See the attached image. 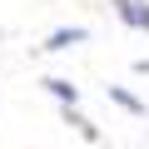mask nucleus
Wrapping results in <instances>:
<instances>
[{
  "mask_svg": "<svg viewBox=\"0 0 149 149\" xmlns=\"http://www.w3.org/2000/svg\"><path fill=\"white\" fill-rule=\"evenodd\" d=\"M65 119H70V124H74V129H80V134H85V139H100V129H95V124H90V119H85V114H80V109H65Z\"/></svg>",
  "mask_w": 149,
  "mask_h": 149,
  "instance_id": "nucleus-5",
  "label": "nucleus"
},
{
  "mask_svg": "<svg viewBox=\"0 0 149 149\" xmlns=\"http://www.w3.org/2000/svg\"><path fill=\"white\" fill-rule=\"evenodd\" d=\"M85 40H90V30H85V25H65V30H50V40H45L40 50L60 55V50H74V45H85Z\"/></svg>",
  "mask_w": 149,
  "mask_h": 149,
  "instance_id": "nucleus-2",
  "label": "nucleus"
},
{
  "mask_svg": "<svg viewBox=\"0 0 149 149\" xmlns=\"http://www.w3.org/2000/svg\"><path fill=\"white\" fill-rule=\"evenodd\" d=\"M45 90H50V95H55L65 109H74V100H80V90H74L70 80H60V74H50V80H45Z\"/></svg>",
  "mask_w": 149,
  "mask_h": 149,
  "instance_id": "nucleus-3",
  "label": "nucleus"
},
{
  "mask_svg": "<svg viewBox=\"0 0 149 149\" xmlns=\"http://www.w3.org/2000/svg\"><path fill=\"white\" fill-rule=\"evenodd\" d=\"M109 100H114L119 109H129V114H149V109H144V100H139V95H129V90H119V85H109Z\"/></svg>",
  "mask_w": 149,
  "mask_h": 149,
  "instance_id": "nucleus-4",
  "label": "nucleus"
},
{
  "mask_svg": "<svg viewBox=\"0 0 149 149\" xmlns=\"http://www.w3.org/2000/svg\"><path fill=\"white\" fill-rule=\"evenodd\" d=\"M109 5L129 30H149V0H109Z\"/></svg>",
  "mask_w": 149,
  "mask_h": 149,
  "instance_id": "nucleus-1",
  "label": "nucleus"
}]
</instances>
